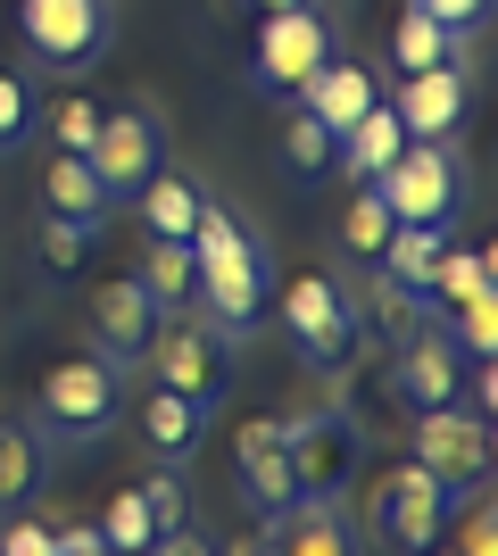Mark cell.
<instances>
[{
  "instance_id": "1",
  "label": "cell",
  "mask_w": 498,
  "mask_h": 556,
  "mask_svg": "<svg viewBox=\"0 0 498 556\" xmlns=\"http://www.w3.org/2000/svg\"><path fill=\"white\" fill-rule=\"evenodd\" d=\"M191 291L208 300V316L225 332L258 325V307H266V250H258V232H241L225 208H200V225H191Z\"/></svg>"
},
{
  "instance_id": "2",
  "label": "cell",
  "mask_w": 498,
  "mask_h": 556,
  "mask_svg": "<svg viewBox=\"0 0 498 556\" xmlns=\"http://www.w3.org/2000/svg\"><path fill=\"white\" fill-rule=\"evenodd\" d=\"M490 416L482 407H465V399H449V407H416V465H424L432 482L449 490H474L490 482Z\"/></svg>"
},
{
  "instance_id": "3",
  "label": "cell",
  "mask_w": 498,
  "mask_h": 556,
  "mask_svg": "<svg viewBox=\"0 0 498 556\" xmlns=\"http://www.w3.org/2000/svg\"><path fill=\"white\" fill-rule=\"evenodd\" d=\"M440 515H449V490L416 457L382 465L374 490H366V532H382V548H440Z\"/></svg>"
},
{
  "instance_id": "4",
  "label": "cell",
  "mask_w": 498,
  "mask_h": 556,
  "mask_svg": "<svg viewBox=\"0 0 498 556\" xmlns=\"http://www.w3.org/2000/svg\"><path fill=\"white\" fill-rule=\"evenodd\" d=\"M142 366H150L158 391H183L200 407H216L225 382H233V349H225V325H158L150 349H142Z\"/></svg>"
},
{
  "instance_id": "5",
  "label": "cell",
  "mask_w": 498,
  "mask_h": 556,
  "mask_svg": "<svg viewBox=\"0 0 498 556\" xmlns=\"http://www.w3.org/2000/svg\"><path fill=\"white\" fill-rule=\"evenodd\" d=\"M366 184L382 191V208L399 216V225H449V216H457V159H449V141H407L399 159L382 166V175H366Z\"/></svg>"
},
{
  "instance_id": "6",
  "label": "cell",
  "mask_w": 498,
  "mask_h": 556,
  "mask_svg": "<svg viewBox=\"0 0 498 556\" xmlns=\"http://www.w3.org/2000/svg\"><path fill=\"white\" fill-rule=\"evenodd\" d=\"M283 332H291V349H299L308 366H324V374H341L357 357V316H349V300H341L332 275H291Z\"/></svg>"
},
{
  "instance_id": "7",
  "label": "cell",
  "mask_w": 498,
  "mask_h": 556,
  "mask_svg": "<svg viewBox=\"0 0 498 556\" xmlns=\"http://www.w3.org/2000/svg\"><path fill=\"white\" fill-rule=\"evenodd\" d=\"M283 457H291V482L308 490V498H341L349 473H357V424L324 416V407L283 416Z\"/></svg>"
},
{
  "instance_id": "8",
  "label": "cell",
  "mask_w": 498,
  "mask_h": 556,
  "mask_svg": "<svg viewBox=\"0 0 498 556\" xmlns=\"http://www.w3.org/2000/svg\"><path fill=\"white\" fill-rule=\"evenodd\" d=\"M108 416H117V366L108 357H59L42 374V424L59 441H92Z\"/></svg>"
},
{
  "instance_id": "9",
  "label": "cell",
  "mask_w": 498,
  "mask_h": 556,
  "mask_svg": "<svg viewBox=\"0 0 498 556\" xmlns=\"http://www.w3.org/2000/svg\"><path fill=\"white\" fill-rule=\"evenodd\" d=\"M324 59H332V25L316 17L308 0L299 9H266V25H258V84L266 92H299Z\"/></svg>"
},
{
  "instance_id": "10",
  "label": "cell",
  "mask_w": 498,
  "mask_h": 556,
  "mask_svg": "<svg viewBox=\"0 0 498 556\" xmlns=\"http://www.w3.org/2000/svg\"><path fill=\"white\" fill-rule=\"evenodd\" d=\"M17 34L50 67H84L100 50V34H108V9L100 0H17Z\"/></svg>"
},
{
  "instance_id": "11",
  "label": "cell",
  "mask_w": 498,
  "mask_h": 556,
  "mask_svg": "<svg viewBox=\"0 0 498 556\" xmlns=\"http://www.w3.org/2000/svg\"><path fill=\"white\" fill-rule=\"evenodd\" d=\"M84 159H92V175L108 191H142V175L150 166L166 159V141H158V116L150 109H100V134H92V150H84Z\"/></svg>"
},
{
  "instance_id": "12",
  "label": "cell",
  "mask_w": 498,
  "mask_h": 556,
  "mask_svg": "<svg viewBox=\"0 0 498 556\" xmlns=\"http://www.w3.org/2000/svg\"><path fill=\"white\" fill-rule=\"evenodd\" d=\"M399 125H407V141H449L457 125H465V75H457V59H440V67H416L399 84Z\"/></svg>"
},
{
  "instance_id": "13",
  "label": "cell",
  "mask_w": 498,
  "mask_h": 556,
  "mask_svg": "<svg viewBox=\"0 0 498 556\" xmlns=\"http://www.w3.org/2000/svg\"><path fill=\"white\" fill-rule=\"evenodd\" d=\"M399 399L407 407H449V399H465V349H457L449 325H432L407 341L399 357Z\"/></svg>"
},
{
  "instance_id": "14",
  "label": "cell",
  "mask_w": 498,
  "mask_h": 556,
  "mask_svg": "<svg viewBox=\"0 0 498 556\" xmlns=\"http://www.w3.org/2000/svg\"><path fill=\"white\" fill-rule=\"evenodd\" d=\"M92 325H100V341H108V357H117V374H125V366H142L150 332H158V307H150V291L133 275H117V282L92 291Z\"/></svg>"
},
{
  "instance_id": "15",
  "label": "cell",
  "mask_w": 498,
  "mask_h": 556,
  "mask_svg": "<svg viewBox=\"0 0 498 556\" xmlns=\"http://www.w3.org/2000/svg\"><path fill=\"white\" fill-rule=\"evenodd\" d=\"M291 100H299V109H308L316 125H332V141H341V134H349V125H357L366 109H374L382 92H374V75H366V67H349V59H324V67H316V75H308V84H299Z\"/></svg>"
},
{
  "instance_id": "16",
  "label": "cell",
  "mask_w": 498,
  "mask_h": 556,
  "mask_svg": "<svg viewBox=\"0 0 498 556\" xmlns=\"http://www.w3.org/2000/svg\"><path fill=\"white\" fill-rule=\"evenodd\" d=\"M266 523H274V548H291V556H341V548H357L341 498H308V490H299V498L274 507Z\"/></svg>"
},
{
  "instance_id": "17",
  "label": "cell",
  "mask_w": 498,
  "mask_h": 556,
  "mask_svg": "<svg viewBox=\"0 0 498 556\" xmlns=\"http://www.w3.org/2000/svg\"><path fill=\"white\" fill-rule=\"evenodd\" d=\"M200 432H208V407H200V399H183V391H150L142 399V441H150V457L183 465L191 448H200Z\"/></svg>"
},
{
  "instance_id": "18",
  "label": "cell",
  "mask_w": 498,
  "mask_h": 556,
  "mask_svg": "<svg viewBox=\"0 0 498 556\" xmlns=\"http://www.w3.org/2000/svg\"><path fill=\"white\" fill-rule=\"evenodd\" d=\"M108 200H117V191H108V184H100V175H92V159H84V150H59V159H50L42 208L75 216V225H100V216H108Z\"/></svg>"
},
{
  "instance_id": "19",
  "label": "cell",
  "mask_w": 498,
  "mask_h": 556,
  "mask_svg": "<svg viewBox=\"0 0 498 556\" xmlns=\"http://www.w3.org/2000/svg\"><path fill=\"white\" fill-rule=\"evenodd\" d=\"M332 150H341V159H349V175L366 184V175H382V166L407 150V125H399V109H391V100H374V109L357 116V125L332 141Z\"/></svg>"
},
{
  "instance_id": "20",
  "label": "cell",
  "mask_w": 498,
  "mask_h": 556,
  "mask_svg": "<svg viewBox=\"0 0 498 556\" xmlns=\"http://www.w3.org/2000/svg\"><path fill=\"white\" fill-rule=\"evenodd\" d=\"M440 241H449V225H391V241H382V257H374V275L424 300V275H432V257H440Z\"/></svg>"
},
{
  "instance_id": "21",
  "label": "cell",
  "mask_w": 498,
  "mask_h": 556,
  "mask_svg": "<svg viewBox=\"0 0 498 556\" xmlns=\"http://www.w3.org/2000/svg\"><path fill=\"white\" fill-rule=\"evenodd\" d=\"M200 208H208V200H200L183 175H166V166H150V175H142V225H150V232H166V241H191Z\"/></svg>"
},
{
  "instance_id": "22",
  "label": "cell",
  "mask_w": 498,
  "mask_h": 556,
  "mask_svg": "<svg viewBox=\"0 0 498 556\" xmlns=\"http://www.w3.org/2000/svg\"><path fill=\"white\" fill-rule=\"evenodd\" d=\"M142 507H150V548L166 556H191V498H183V473H150L142 482Z\"/></svg>"
},
{
  "instance_id": "23",
  "label": "cell",
  "mask_w": 498,
  "mask_h": 556,
  "mask_svg": "<svg viewBox=\"0 0 498 556\" xmlns=\"http://www.w3.org/2000/svg\"><path fill=\"white\" fill-rule=\"evenodd\" d=\"M150 291V307L158 316H183L191 300V241H166V232H150V257H142V275H133Z\"/></svg>"
},
{
  "instance_id": "24",
  "label": "cell",
  "mask_w": 498,
  "mask_h": 556,
  "mask_svg": "<svg viewBox=\"0 0 498 556\" xmlns=\"http://www.w3.org/2000/svg\"><path fill=\"white\" fill-rule=\"evenodd\" d=\"M474 291H490V250H449V241H440V257H432V275H424V300L449 316V307L474 300Z\"/></svg>"
},
{
  "instance_id": "25",
  "label": "cell",
  "mask_w": 498,
  "mask_h": 556,
  "mask_svg": "<svg viewBox=\"0 0 498 556\" xmlns=\"http://www.w3.org/2000/svg\"><path fill=\"white\" fill-rule=\"evenodd\" d=\"M241 498H250V515H274V507H291V498H299L283 448H250V457H241Z\"/></svg>"
},
{
  "instance_id": "26",
  "label": "cell",
  "mask_w": 498,
  "mask_h": 556,
  "mask_svg": "<svg viewBox=\"0 0 498 556\" xmlns=\"http://www.w3.org/2000/svg\"><path fill=\"white\" fill-rule=\"evenodd\" d=\"M391 59H399V75L440 67V59H457V34H449L440 17H424V9H407V17H399V34H391Z\"/></svg>"
},
{
  "instance_id": "27",
  "label": "cell",
  "mask_w": 498,
  "mask_h": 556,
  "mask_svg": "<svg viewBox=\"0 0 498 556\" xmlns=\"http://www.w3.org/2000/svg\"><path fill=\"white\" fill-rule=\"evenodd\" d=\"M391 225H399V216L382 208V191H374V184H357V191H349V208H341V241H349V257H366V266H374L382 241H391Z\"/></svg>"
},
{
  "instance_id": "28",
  "label": "cell",
  "mask_w": 498,
  "mask_h": 556,
  "mask_svg": "<svg viewBox=\"0 0 498 556\" xmlns=\"http://www.w3.org/2000/svg\"><path fill=\"white\" fill-rule=\"evenodd\" d=\"M34 473H42V441H34L25 424H0V515H9V507H25Z\"/></svg>"
},
{
  "instance_id": "29",
  "label": "cell",
  "mask_w": 498,
  "mask_h": 556,
  "mask_svg": "<svg viewBox=\"0 0 498 556\" xmlns=\"http://www.w3.org/2000/svg\"><path fill=\"white\" fill-rule=\"evenodd\" d=\"M440 532H449V548H457V556H490V548H498L490 482H474V490H465V515H457V523H449V515H440Z\"/></svg>"
},
{
  "instance_id": "30",
  "label": "cell",
  "mask_w": 498,
  "mask_h": 556,
  "mask_svg": "<svg viewBox=\"0 0 498 556\" xmlns=\"http://www.w3.org/2000/svg\"><path fill=\"white\" fill-rule=\"evenodd\" d=\"M440 325H449V316H440ZM457 349H465V357H490L498 349V291H474V300H457Z\"/></svg>"
},
{
  "instance_id": "31",
  "label": "cell",
  "mask_w": 498,
  "mask_h": 556,
  "mask_svg": "<svg viewBox=\"0 0 498 556\" xmlns=\"http://www.w3.org/2000/svg\"><path fill=\"white\" fill-rule=\"evenodd\" d=\"M283 159H291V175H324L332 166V125H316L308 109L291 116V134H283Z\"/></svg>"
},
{
  "instance_id": "32",
  "label": "cell",
  "mask_w": 498,
  "mask_h": 556,
  "mask_svg": "<svg viewBox=\"0 0 498 556\" xmlns=\"http://www.w3.org/2000/svg\"><path fill=\"white\" fill-rule=\"evenodd\" d=\"M100 540H108V548H150V507H142V490H117V498H108Z\"/></svg>"
},
{
  "instance_id": "33",
  "label": "cell",
  "mask_w": 498,
  "mask_h": 556,
  "mask_svg": "<svg viewBox=\"0 0 498 556\" xmlns=\"http://www.w3.org/2000/svg\"><path fill=\"white\" fill-rule=\"evenodd\" d=\"M84 250H92V225H75V216L50 208V216H42V257H50V275H75V266H84Z\"/></svg>"
},
{
  "instance_id": "34",
  "label": "cell",
  "mask_w": 498,
  "mask_h": 556,
  "mask_svg": "<svg viewBox=\"0 0 498 556\" xmlns=\"http://www.w3.org/2000/svg\"><path fill=\"white\" fill-rule=\"evenodd\" d=\"M25 125H34V92H25L17 75H0V150H17Z\"/></svg>"
},
{
  "instance_id": "35",
  "label": "cell",
  "mask_w": 498,
  "mask_h": 556,
  "mask_svg": "<svg viewBox=\"0 0 498 556\" xmlns=\"http://www.w3.org/2000/svg\"><path fill=\"white\" fill-rule=\"evenodd\" d=\"M50 134H59V150H92V134H100V109H92V100H67V109L50 116Z\"/></svg>"
},
{
  "instance_id": "36",
  "label": "cell",
  "mask_w": 498,
  "mask_h": 556,
  "mask_svg": "<svg viewBox=\"0 0 498 556\" xmlns=\"http://www.w3.org/2000/svg\"><path fill=\"white\" fill-rule=\"evenodd\" d=\"M0 556H50V523H34V515L9 507V523H0Z\"/></svg>"
},
{
  "instance_id": "37",
  "label": "cell",
  "mask_w": 498,
  "mask_h": 556,
  "mask_svg": "<svg viewBox=\"0 0 498 556\" xmlns=\"http://www.w3.org/2000/svg\"><path fill=\"white\" fill-rule=\"evenodd\" d=\"M407 9H424V17H440L449 34H474V25L490 17V0H407Z\"/></svg>"
},
{
  "instance_id": "38",
  "label": "cell",
  "mask_w": 498,
  "mask_h": 556,
  "mask_svg": "<svg viewBox=\"0 0 498 556\" xmlns=\"http://www.w3.org/2000/svg\"><path fill=\"white\" fill-rule=\"evenodd\" d=\"M100 523H50V556H100Z\"/></svg>"
},
{
  "instance_id": "39",
  "label": "cell",
  "mask_w": 498,
  "mask_h": 556,
  "mask_svg": "<svg viewBox=\"0 0 498 556\" xmlns=\"http://www.w3.org/2000/svg\"><path fill=\"white\" fill-rule=\"evenodd\" d=\"M250 448H283V416H250V424H241L233 457H250Z\"/></svg>"
},
{
  "instance_id": "40",
  "label": "cell",
  "mask_w": 498,
  "mask_h": 556,
  "mask_svg": "<svg viewBox=\"0 0 498 556\" xmlns=\"http://www.w3.org/2000/svg\"><path fill=\"white\" fill-rule=\"evenodd\" d=\"M465 399H474L482 416L498 407V374H490V357H474V374H465Z\"/></svg>"
},
{
  "instance_id": "41",
  "label": "cell",
  "mask_w": 498,
  "mask_h": 556,
  "mask_svg": "<svg viewBox=\"0 0 498 556\" xmlns=\"http://www.w3.org/2000/svg\"><path fill=\"white\" fill-rule=\"evenodd\" d=\"M258 9H299V0H258Z\"/></svg>"
}]
</instances>
